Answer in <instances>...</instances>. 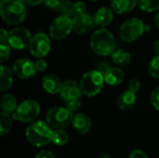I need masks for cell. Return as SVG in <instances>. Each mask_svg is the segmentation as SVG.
<instances>
[{"label": "cell", "instance_id": "obj_8", "mask_svg": "<svg viewBox=\"0 0 159 158\" xmlns=\"http://www.w3.org/2000/svg\"><path fill=\"white\" fill-rule=\"evenodd\" d=\"M73 31L72 17L61 15L57 17L49 27V35L54 40H62L66 38Z\"/></svg>", "mask_w": 159, "mask_h": 158}, {"label": "cell", "instance_id": "obj_42", "mask_svg": "<svg viewBox=\"0 0 159 158\" xmlns=\"http://www.w3.org/2000/svg\"><path fill=\"white\" fill-rule=\"evenodd\" d=\"M90 1H97V0H90Z\"/></svg>", "mask_w": 159, "mask_h": 158}, {"label": "cell", "instance_id": "obj_15", "mask_svg": "<svg viewBox=\"0 0 159 158\" xmlns=\"http://www.w3.org/2000/svg\"><path fill=\"white\" fill-rule=\"evenodd\" d=\"M42 88L48 94H58L61 92L62 83L59 76L54 74H48L42 77Z\"/></svg>", "mask_w": 159, "mask_h": 158}, {"label": "cell", "instance_id": "obj_2", "mask_svg": "<svg viewBox=\"0 0 159 158\" xmlns=\"http://www.w3.org/2000/svg\"><path fill=\"white\" fill-rule=\"evenodd\" d=\"M53 130L47 121H34L26 128L25 137L33 146L43 147L51 142Z\"/></svg>", "mask_w": 159, "mask_h": 158}, {"label": "cell", "instance_id": "obj_20", "mask_svg": "<svg viewBox=\"0 0 159 158\" xmlns=\"http://www.w3.org/2000/svg\"><path fill=\"white\" fill-rule=\"evenodd\" d=\"M1 75H0V91L5 92L9 89L13 84V74L8 67L1 64Z\"/></svg>", "mask_w": 159, "mask_h": 158}, {"label": "cell", "instance_id": "obj_28", "mask_svg": "<svg viewBox=\"0 0 159 158\" xmlns=\"http://www.w3.org/2000/svg\"><path fill=\"white\" fill-rule=\"evenodd\" d=\"M11 47L8 44L6 43H2L0 44V59H1V62L4 63L6 62L10 56L11 53Z\"/></svg>", "mask_w": 159, "mask_h": 158}, {"label": "cell", "instance_id": "obj_27", "mask_svg": "<svg viewBox=\"0 0 159 158\" xmlns=\"http://www.w3.org/2000/svg\"><path fill=\"white\" fill-rule=\"evenodd\" d=\"M61 15L73 17L74 16V3L70 0H63L61 7L59 10Z\"/></svg>", "mask_w": 159, "mask_h": 158}, {"label": "cell", "instance_id": "obj_18", "mask_svg": "<svg viewBox=\"0 0 159 158\" xmlns=\"http://www.w3.org/2000/svg\"><path fill=\"white\" fill-rule=\"evenodd\" d=\"M104 81L109 86L120 85L125 78V74L122 69L118 67H111L104 74Z\"/></svg>", "mask_w": 159, "mask_h": 158}, {"label": "cell", "instance_id": "obj_7", "mask_svg": "<svg viewBox=\"0 0 159 158\" xmlns=\"http://www.w3.org/2000/svg\"><path fill=\"white\" fill-rule=\"evenodd\" d=\"M40 115V105L34 100H25L20 103L12 117L22 123H32Z\"/></svg>", "mask_w": 159, "mask_h": 158}, {"label": "cell", "instance_id": "obj_41", "mask_svg": "<svg viewBox=\"0 0 159 158\" xmlns=\"http://www.w3.org/2000/svg\"><path fill=\"white\" fill-rule=\"evenodd\" d=\"M154 23H155V25L159 29V12L157 13L155 15V17H154Z\"/></svg>", "mask_w": 159, "mask_h": 158}, {"label": "cell", "instance_id": "obj_1", "mask_svg": "<svg viewBox=\"0 0 159 158\" xmlns=\"http://www.w3.org/2000/svg\"><path fill=\"white\" fill-rule=\"evenodd\" d=\"M0 14L7 24L20 25L24 21L27 15L26 3L23 0H1Z\"/></svg>", "mask_w": 159, "mask_h": 158}, {"label": "cell", "instance_id": "obj_22", "mask_svg": "<svg viewBox=\"0 0 159 158\" xmlns=\"http://www.w3.org/2000/svg\"><path fill=\"white\" fill-rule=\"evenodd\" d=\"M111 57H112V61H114V63H116L118 66H126L131 61V56L129 52H128L125 49L115 50L112 53Z\"/></svg>", "mask_w": 159, "mask_h": 158}, {"label": "cell", "instance_id": "obj_40", "mask_svg": "<svg viewBox=\"0 0 159 158\" xmlns=\"http://www.w3.org/2000/svg\"><path fill=\"white\" fill-rule=\"evenodd\" d=\"M154 52L156 55H159V39L154 43Z\"/></svg>", "mask_w": 159, "mask_h": 158}, {"label": "cell", "instance_id": "obj_4", "mask_svg": "<svg viewBox=\"0 0 159 158\" xmlns=\"http://www.w3.org/2000/svg\"><path fill=\"white\" fill-rule=\"evenodd\" d=\"M104 83V76L98 70L87 72L82 75L79 82L82 93L88 97H94L99 94L102 89Z\"/></svg>", "mask_w": 159, "mask_h": 158}, {"label": "cell", "instance_id": "obj_37", "mask_svg": "<svg viewBox=\"0 0 159 158\" xmlns=\"http://www.w3.org/2000/svg\"><path fill=\"white\" fill-rule=\"evenodd\" d=\"M8 35L9 33H7V31L4 28H2L0 30V44L2 43H6L8 40Z\"/></svg>", "mask_w": 159, "mask_h": 158}, {"label": "cell", "instance_id": "obj_29", "mask_svg": "<svg viewBox=\"0 0 159 158\" xmlns=\"http://www.w3.org/2000/svg\"><path fill=\"white\" fill-rule=\"evenodd\" d=\"M63 0H44L43 4L47 8L52 11H59Z\"/></svg>", "mask_w": 159, "mask_h": 158}, {"label": "cell", "instance_id": "obj_25", "mask_svg": "<svg viewBox=\"0 0 159 158\" xmlns=\"http://www.w3.org/2000/svg\"><path fill=\"white\" fill-rule=\"evenodd\" d=\"M137 6L145 12H156L159 10V0H137Z\"/></svg>", "mask_w": 159, "mask_h": 158}, {"label": "cell", "instance_id": "obj_32", "mask_svg": "<svg viewBox=\"0 0 159 158\" xmlns=\"http://www.w3.org/2000/svg\"><path fill=\"white\" fill-rule=\"evenodd\" d=\"M150 102H151L152 106L156 110L159 111V87L155 88L154 91L152 92L151 97H150Z\"/></svg>", "mask_w": 159, "mask_h": 158}, {"label": "cell", "instance_id": "obj_10", "mask_svg": "<svg viewBox=\"0 0 159 158\" xmlns=\"http://www.w3.org/2000/svg\"><path fill=\"white\" fill-rule=\"evenodd\" d=\"M29 49L34 57L37 59H43L49 53L51 49V43L49 37L44 33L35 34L32 37Z\"/></svg>", "mask_w": 159, "mask_h": 158}, {"label": "cell", "instance_id": "obj_23", "mask_svg": "<svg viewBox=\"0 0 159 158\" xmlns=\"http://www.w3.org/2000/svg\"><path fill=\"white\" fill-rule=\"evenodd\" d=\"M12 124H13L12 115H10V114L2 111L0 114V135L4 136L7 134L12 128Z\"/></svg>", "mask_w": 159, "mask_h": 158}, {"label": "cell", "instance_id": "obj_21", "mask_svg": "<svg viewBox=\"0 0 159 158\" xmlns=\"http://www.w3.org/2000/svg\"><path fill=\"white\" fill-rule=\"evenodd\" d=\"M0 107L3 112L12 115L18 107L16 98L9 93H6L2 95L0 100Z\"/></svg>", "mask_w": 159, "mask_h": 158}, {"label": "cell", "instance_id": "obj_9", "mask_svg": "<svg viewBox=\"0 0 159 158\" xmlns=\"http://www.w3.org/2000/svg\"><path fill=\"white\" fill-rule=\"evenodd\" d=\"M32 37L33 36L27 28L17 26L9 32L7 44L11 47V48L23 50L29 47Z\"/></svg>", "mask_w": 159, "mask_h": 158}, {"label": "cell", "instance_id": "obj_26", "mask_svg": "<svg viewBox=\"0 0 159 158\" xmlns=\"http://www.w3.org/2000/svg\"><path fill=\"white\" fill-rule=\"evenodd\" d=\"M148 74L154 77L159 78V55H156L148 64Z\"/></svg>", "mask_w": 159, "mask_h": 158}, {"label": "cell", "instance_id": "obj_14", "mask_svg": "<svg viewBox=\"0 0 159 158\" xmlns=\"http://www.w3.org/2000/svg\"><path fill=\"white\" fill-rule=\"evenodd\" d=\"M72 126L74 129L79 134H87L90 131L92 121L89 115L83 113H76L74 115Z\"/></svg>", "mask_w": 159, "mask_h": 158}, {"label": "cell", "instance_id": "obj_30", "mask_svg": "<svg viewBox=\"0 0 159 158\" xmlns=\"http://www.w3.org/2000/svg\"><path fill=\"white\" fill-rule=\"evenodd\" d=\"M66 103V108L68 110H70L73 114L76 113L79 111V109L81 108L82 102H81V99H75V100H72V101H68L65 102Z\"/></svg>", "mask_w": 159, "mask_h": 158}, {"label": "cell", "instance_id": "obj_33", "mask_svg": "<svg viewBox=\"0 0 159 158\" xmlns=\"http://www.w3.org/2000/svg\"><path fill=\"white\" fill-rule=\"evenodd\" d=\"M141 82L138 78H132L131 80H129V85H128V88L129 90L133 91V92H138L141 88Z\"/></svg>", "mask_w": 159, "mask_h": 158}, {"label": "cell", "instance_id": "obj_11", "mask_svg": "<svg viewBox=\"0 0 159 158\" xmlns=\"http://www.w3.org/2000/svg\"><path fill=\"white\" fill-rule=\"evenodd\" d=\"M13 73L20 79H29L35 75L37 70L34 62L28 59H19L12 66Z\"/></svg>", "mask_w": 159, "mask_h": 158}, {"label": "cell", "instance_id": "obj_38", "mask_svg": "<svg viewBox=\"0 0 159 158\" xmlns=\"http://www.w3.org/2000/svg\"><path fill=\"white\" fill-rule=\"evenodd\" d=\"M111 68V66L107 63V62H102V63H101L100 64V66H99V69H98V71H100L102 74H104L109 69Z\"/></svg>", "mask_w": 159, "mask_h": 158}, {"label": "cell", "instance_id": "obj_31", "mask_svg": "<svg viewBox=\"0 0 159 158\" xmlns=\"http://www.w3.org/2000/svg\"><path fill=\"white\" fill-rule=\"evenodd\" d=\"M87 5L82 1H77L74 3V16L87 13Z\"/></svg>", "mask_w": 159, "mask_h": 158}, {"label": "cell", "instance_id": "obj_5", "mask_svg": "<svg viewBox=\"0 0 159 158\" xmlns=\"http://www.w3.org/2000/svg\"><path fill=\"white\" fill-rule=\"evenodd\" d=\"M74 118V114L66 107H52L46 115V120L53 129H65L70 125Z\"/></svg>", "mask_w": 159, "mask_h": 158}, {"label": "cell", "instance_id": "obj_13", "mask_svg": "<svg viewBox=\"0 0 159 158\" xmlns=\"http://www.w3.org/2000/svg\"><path fill=\"white\" fill-rule=\"evenodd\" d=\"M82 90L80 88V84H78L75 80H67L62 83V87L60 92L61 98L64 102L80 99L82 96Z\"/></svg>", "mask_w": 159, "mask_h": 158}, {"label": "cell", "instance_id": "obj_36", "mask_svg": "<svg viewBox=\"0 0 159 158\" xmlns=\"http://www.w3.org/2000/svg\"><path fill=\"white\" fill-rule=\"evenodd\" d=\"M34 158H56L54 154L49 150H43L36 154Z\"/></svg>", "mask_w": 159, "mask_h": 158}, {"label": "cell", "instance_id": "obj_35", "mask_svg": "<svg viewBox=\"0 0 159 158\" xmlns=\"http://www.w3.org/2000/svg\"><path fill=\"white\" fill-rule=\"evenodd\" d=\"M34 64H35L37 72H44L48 68V62L43 59H38L34 62Z\"/></svg>", "mask_w": 159, "mask_h": 158}, {"label": "cell", "instance_id": "obj_12", "mask_svg": "<svg viewBox=\"0 0 159 158\" xmlns=\"http://www.w3.org/2000/svg\"><path fill=\"white\" fill-rule=\"evenodd\" d=\"M72 20H73V31H75L76 34H86L91 32L94 26L96 25L94 21V18L88 13L75 15L72 17Z\"/></svg>", "mask_w": 159, "mask_h": 158}, {"label": "cell", "instance_id": "obj_3", "mask_svg": "<svg viewBox=\"0 0 159 158\" xmlns=\"http://www.w3.org/2000/svg\"><path fill=\"white\" fill-rule=\"evenodd\" d=\"M89 45L94 53L100 56H109L115 51L116 41L114 34L105 28L95 31L90 37Z\"/></svg>", "mask_w": 159, "mask_h": 158}, {"label": "cell", "instance_id": "obj_17", "mask_svg": "<svg viewBox=\"0 0 159 158\" xmlns=\"http://www.w3.org/2000/svg\"><path fill=\"white\" fill-rule=\"evenodd\" d=\"M116 104L117 107L123 112L130 111L136 104V93L129 89L122 92L117 98Z\"/></svg>", "mask_w": 159, "mask_h": 158}, {"label": "cell", "instance_id": "obj_6", "mask_svg": "<svg viewBox=\"0 0 159 158\" xmlns=\"http://www.w3.org/2000/svg\"><path fill=\"white\" fill-rule=\"evenodd\" d=\"M145 24L138 18H129L120 26V38L127 43H132L138 40L146 31Z\"/></svg>", "mask_w": 159, "mask_h": 158}, {"label": "cell", "instance_id": "obj_19", "mask_svg": "<svg viewBox=\"0 0 159 158\" xmlns=\"http://www.w3.org/2000/svg\"><path fill=\"white\" fill-rule=\"evenodd\" d=\"M137 6V0H111V7L117 14H128Z\"/></svg>", "mask_w": 159, "mask_h": 158}, {"label": "cell", "instance_id": "obj_16", "mask_svg": "<svg viewBox=\"0 0 159 158\" xmlns=\"http://www.w3.org/2000/svg\"><path fill=\"white\" fill-rule=\"evenodd\" d=\"M114 12L115 11L112 9V7L110 8L107 7H102L99 8L93 16L95 24L101 28H105L113 21Z\"/></svg>", "mask_w": 159, "mask_h": 158}, {"label": "cell", "instance_id": "obj_24", "mask_svg": "<svg viewBox=\"0 0 159 158\" xmlns=\"http://www.w3.org/2000/svg\"><path fill=\"white\" fill-rule=\"evenodd\" d=\"M69 141V135L64 129H54L51 142L57 146H63Z\"/></svg>", "mask_w": 159, "mask_h": 158}, {"label": "cell", "instance_id": "obj_39", "mask_svg": "<svg viewBox=\"0 0 159 158\" xmlns=\"http://www.w3.org/2000/svg\"><path fill=\"white\" fill-rule=\"evenodd\" d=\"M23 1L26 3V5L34 7V6H37V5H40L41 3H43L44 0H23Z\"/></svg>", "mask_w": 159, "mask_h": 158}, {"label": "cell", "instance_id": "obj_34", "mask_svg": "<svg viewBox=\"0 0 159 158\" xmlns=\"http://www.w3.org/2000/svg\"><path fill=\"white\" fill-rule=\"evenodd\" d=\"M129 158H149L147 154L143 151V150H140V149H136V150H133L130 154H129Z\"/></svg>", "mask_w": 159, "mask_h": 158}]
</instances>
